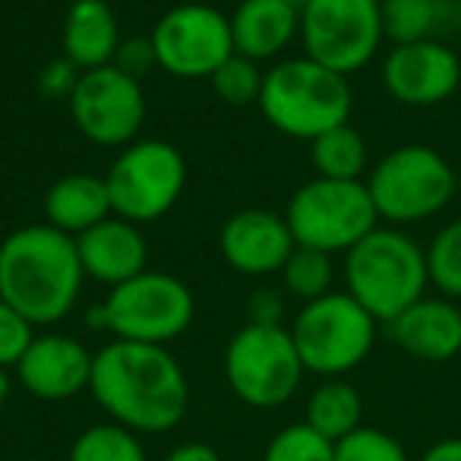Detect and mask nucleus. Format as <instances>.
<instances>
[{
	"instance_id": "1",
	"label": "nucleus",
	"mask_w": 461,
	"mask_h": 461,
	"mask_svg": "<svg viewBox=\"0 0 461 461\" xmlns=\"http://www.w3.org/2000/svg\"><path fill=\"white\" fill-rule=\"evenodd\" d=\"M104 414L133 433H167L186 414L190 383L167 348L114 339L95 354L89 383Z\"/></svg>"
},
{
	"instance_id": "2",
	"label": "nucleus",
	"mask_w": 461,
	"mask_h": 461,
	"mask_svg": "<svg viewBox=\"0 0 461 461\" xmlns=\"http://www.w3.org/2000/svg\"><path fill=\"white\" fill-rule=\"evenodd\" d=\"M86 272L77 238L51 224H26L0 244V301L32 326H54L73 313Z\"/></svg>"
},
{
	"instance_id": "3",
	"label": "nucleus",
	"mask_w": 461,
	"mask_h": 461,
	"mask_svg": "<svg viewBox=\"0 0 461 461\" xmlns=\"http://www.w3.org/2000/svg\"><path fill=\"white\" fill-rule=\"evenodd\" d=\"M354 92L348 77L316 64L313 58H285L263 77L259 111L285 136L310 140L348 123Z\"/></svg>"
},
{
	"instance_id": "4",
	"label": "nucleus",
	"mask_w": 461,
	"mask_h": 461,
	"mask_svg": "<svg viewBox=\"0 0 461 461\" xmlns=\"http://www.w3.org/2000/svg\"><path fill=\"white\" fill-rule=\"evenodd\" d=\"M345 285L373 320L389 326L427 291V253L398 228H373L345 253Z\"/></svg>"
},
{
	"instance_id": "5",
	"label": "nucleus",
	"mask_w": 461,
	"mask_h": 461,
	"mask_svg": "<svg viewBox=\"0 0 461 461\" xmlns=\"http://www.w3.org/2000/svg\"><path fill=\"white\" fill-rule=\"evenodd\" d=\"M196 316L193 291L167 272L146 269L108 291L102 307L89 310V326L121 341L161 345L180 339Z\"/></svg>"
},
{
	"instance_id": "6",
	"label": "nucleus",
	"mask_w": 461,
	"mask_h": 461,
	"mask_svg": "<svg viewBox=\"0 0 461 461\" xmlns=\"http://www.w3.org/2000/svg\"><path fill=\"white\" fill-rule=\"evenodd\" d=\"M297 247H313L322 253H348L354 244L379 228L376 205L364 180L313 177L297 186L285 209Z\"/></svg>"
},
{
	"instance_id": "7",
	"label": "nucleus",
	"mask_w": 461,
	"mask_h": 461,
	"mask_svg": "<svg viewBox=\"0 0 461 461\" xmlns=\"http://www.w3.org/2000/svg\"><path fill=\"white\" fill-rule=\"evenodd\" d=\"M291 339L303 370L339 379L370 357L376 320L348 291H329L303 303L291 326Z\"/></svg>"
},
{
	"instance_id": "8",
	"label": "nucleus",
	"mask_w": 461,
	"mask_h": 461,
	"mask_svg": "<svg viewBox=\"0 0 461 461\" xmlns=\"http://www.w3.org/2000/svg\"><path fill=\"white\" fill-rule=\"evenodd\" d=\"M301 354L285 326H253L234 332L224 351V376L230 392L250 408H282L303 379Z\"/></svg>"
},
{
	"instance_id": "9",
	"label": "nucleus",
	"mask_w": 461,
	"mask_h": 461,
	"mask_svg": "<svg viewBox=\"0 0 461 461\" xmlns=\"http://www.w3.org/2000/svg\"><path fill=\"white\" fill-rule=\"evenodd\" d=\"M114 215L133 224L165 218L186 186V161L167 140H136L121 149L104 174Z\"/></svg>"
},
{
	"instance_id": "10",
	"label": "nucleus",
	"mask_w": 461,
	"mask_h": 461,
	"mask_svg": "<svg viewBox=\"0 0 461 461\" xmlns=\"http://www.w3.org/2000/svg\"><path fill=\"white\" fill-rule=\"evenodd\" d=\"M364 184L376 215L392 224L433 218L455 196V171L429 146H402L389 152Z\"/></svg>"
},
{
	"instance_id": "11",
	"label": "nucleus",
	"mask_w": 461,
	"mask_h": 461,
	"mask_svg": "<svg viewBox=\"0 0 461 461\" xmlns=\"http://www.w3.org/2000/svg\"><path fill=\"white\" fill-rule=\"evenodd\" d=\"M383 39L379 0H310L301 10L303 54L341 77L364 70Z\"/></svg>"
},
{
	"instance_id": "12",
	"label": "nucleus",
	"mask_w": 461,
	"mask_h": 461,
	"mask_svg": "<svg viewBox=\"0 0 461 461\" xmlns=\"http://www.w3.org/2000/svg\"><path fill=\"white\" fill-rule=\"evenodd\" d=\"M158 70L177 79H209L234 54L230 16L209 4H180L158 16L152 29Z\"/></svg>"
},
{
	"instance_id": "13",
	"label": "nucleus",
	"mask_w": 461,
	"mask_h": 461,
	"mask_svg": "<svg viewBox=\"0 0 461 461\" xmlns=\"http://www.w3.org/2000/svg\"><path fill=\"white\" fill-rule=\"evenodd\" d=\"M67 104H70L77 130L95 146H130V142H136V133L146 123L142 83L117 70L114 64L86 70Z\"/></svg>"
},
{
	"instance_id": "14",
	"label": "nucleus",
	"mask_w": 461,
	"mask_h": 461,
	"mask_svg": "<svg viewBox=\"0 0 461 461\" xmlns=\"http://www.w3.org/2000/svg\"><path fill=\"white\" fill-rule=\"evenodd\" d=\"M383 86L398 104L433 108L461 86V60L436 39L395 45L383 64Z\"/></svg>"
},
{
	"instance_id": "15",
	"label": "nucleus",
	"mask_w": 461,
	"mask_h": 461,
	"mask_svg": "<svg viewBox=\"0 0 461 461\" xmlns=\"http://www.w3.org/2000/svg\"><path fill=\"white\" fill-rule=\"evenodd\" d=\"M92 364H95V354L83 341L60 332H48L32 339L29 351L16 364V376L32 398L67 402V398L89 389Z\"/></svg>"
},
{
	"instance_id": "16",
	"label": "nucleus",
	"mask_w": 461,
	"mask_h": 461,
	"mask_svg": "<svg viewBox=\"0 0 461 461\" xmlns=\"http://www.w3.org/2000/svg\"><path fill=\"white\" fill-rule=\"evenodd\" d=\"M297 240L285 215L269 209H244L224 221L218 234V250L224 263L240 276H272L282 272Z\"/></svg>"
},
{
	"instance_id": "17",
	"label": "nucleus",
	"mask_w": 461,
	"mask_h": 461,
	"mask_svg": "<svg viewBox=\"0 0 461 461\" xmlns=\"http://www.w3.org/2000/svg\"><path fill=\"white\" fill-rule=\"evenodd\" d=\"M77 253L86 278L108 285V288H117V285L130 282L149 269L146 234L140 224L121 215H111L98 221L95 228L83 230L77 238Z\"/></svg>"
},
{
	"instance_id": "18",
	"label": "nucleus",
	"mask_w": 461,
	"mask_h": 461,
	"mask_svg": "<svg viewBox=\"0 0 461 461\" xmlns=\"http://www.w3.org/2000/svg\"><path fill=\"white\" fill-rule=\"evenodd\" d=\"M389 332L404 354L427 364H442L461 351V310L452 301L420 297L389 322Z\"/></svg>"
},
{
	"instance_id": "19",
	"label": "nucleus",
	"mask_w": 461,
	"mask_h": 461,
	"mask_svg": "<svg viewBox=\"0 0 461 461\" xmlns=\"http://www.w3.org/2000/svg\"><path fill=\"white\" fill-rule=\"evenodd\" d=\"M294 39H301V10L288 0H240L230 14V41L240 58L276 60Z\"/></svg>"
},
{
	"instance_id": "20",
	"label": "nucleus",
	"mask_w": 461,
	"mask_h": 461,
	"mask_svg": "<svg viewBox=\"0 0 461 461\" xmlns=\"http://www.w3.org/2000/svg\"><path fill=\"white\" fill-rule=\"evenodd\" d=\"M121 41V26H117L111 4H104V0H73L67 7L60 48H64V58L77 64L83 73L114 64Z\"/></svg>"
},
{
	"instance_id": "21",
	"label": "nucleus",
	"mask_w": 461,
	"mask_h": 461,
	"mask_svg": "<svg viewBox=\"0 0 461 461\" xmlns=\"http://www.w3.org/2000/svg\"><path fill=\"white\" fill-rule=\"evenodd\" d=\"M111 215H114V209H111L108 184L92 171L64 174L45 193L48 224L70 234V238H79L83 230L95 228L98 221H104Z\"/></svg>"
},
{
	"instance_id": "22",
	"label": "nucleus",
	"mask_w": 461,
	"mask_h": 461,
	"mask_svg": "<svg viewBox=\"0 0 461 461\" xmlns=\"http://www.w3.org/2000/svg\"><path fill=\"white\" fill-rule=\"evenodd\" d=\"M364 402L360 392L345 379H326L320 389H313L307 402V427L326 436L329 442L345 439L357 427H364Z\"/></svg>"
},
{
	"instance_id": "23",
	"label": "nucleus",
	"mask_w": 461,
	"mask_h": 461,
	"mask_svg": "<svg viewBox=\"0 0 461 461\" xmlns=\"http://www.w3.org/2000/svg\"><path fill=\"white\" fill-rule=\"evenodd\" d=\"M310 158H313L316 177H332V180H360V174L366 171V140L351 127L326 130L322 136H316L310 142Z\"/></svg>"
},
{
	"instance_id": "24",
	"label": "nucleus",
	"mask_w": 461,
	"mask_h": 461,
	"mask_svg": "<svg viewBox=\"0 0 461 461\" xmlns=\"http://www.w3.org/2000/svg\"><path fill=\"white\" fill-rule=\"evenodd\" d=\"M383 35L395 45L429 41L446 20V0H379Z\"/></svg>"
},
{
	"instance_id": "25",
	"label": "nucleus",
	"mask_w": 461,
	"mask_h": 461,
	"mask_svg": "<svg viewBox=\"0 0 461 461\" xmlns=\"http://www.w3.org/2000/svg\"><path fill=\"white\" fill-rule=\"evenodd\" d=\"M70 461H146L140 436L121 423H95L70 446Z\"/></svg>"
},
{
	"instance_id": "26",
	"label": "nucleus",
	"mask_w": 461,
	"mask_h": 461,
	"mask_svg": "<svg viewBox=\"0 0 461 461\" xmlns=\"http://www.w3.org/2000/svg\"><path fill=\"white\" fill-rule=\"evenodd\" d=\"M282 282L288 294L301 297L303 303L332 291V257L313 247H294L288 263L282 266Z\"/></svg>"
},
{
	"instance_id": "27",
	"label": "nucleus",
	"mask_w": 461,
	"mask_h": 461,
	"mask_svg": "<svg viewBox=\"0 0 461 461\" xmlns=\"http://www.w3.org/2000/svg\"><path fill=\"white\" fill-rule=\"evenodd\" d=\"M263 77L257 60L230 54L221 67L209 77L212 92L230 108H247V104H259V92H263Z\"/></svg>"
},
{
	"instance_id": "28",
	"label": "nucleus",
	"mask_w": 461,
	"mask_h": 461,
	"mask_svg": "<svg viewBox=\"0 0 461 461\" xmlns=\"http://www.w3.org/2000/svg\"><path fill=\"white\" fill-rule=\"evenodd\" d=\"M423 253L429 285H436L442 297H461V221L446 224Z\"/></svg>"
},
{
	"instance_id": "29",
	"label": "nucleus",
	"mask_w": 461,
	"mask_h": 461,
	"mask_svg": "<svg viewBox=\"0 0 461 461\" xmlns=\"http://www.w3.org/2000/svg\"><path fill=\"white\" fill-rule=\"evenodd\" d=\"M263 461H335V442L310 429L307 423H291L269 439Z\"/></svg>"
},
{
	"instance_id": "30",
	"label": "nucleus",
	"mask_w": 461,
	"mask_h": 461,
	"mask_svg": "<svg viewBox=\"0 0 461 461\" xmlns=\"http://www.w3.org/2000/svg\"><path fill=\"white\" fill-rule=\"evenodd\" d=\"M335 461H411V455L385 429L357 427L345 439L335 442Z\"/></svg>"
},
{
	"instance_id": "31",
	"label": "nucleus",
	"mask_w": 461,
	"mask_h": 461,
	"mask_svg": "<svg viewBox=\"0 0 461 461\" xmlns=\"http://www.w3.org/2000/svg\"><path fill=\"white\" fill-rule=\"evenodd\" d=\"M35 339V326L14 310L7 301H0V366H16L23 360V354L29 351Z\"/></svg>"
},
{
	"instance_id": "32",
	"label": "nucleus",
	"mask_w": 461,
	"mask_h": 461,
	"mask_svg": "<svg viewBox=\"0 0 461 461\" xmlns=\"http://www.w3.org/2000/svg\"><path fill=\"white\" fill-rule=\"evenodd\" d=\"M79 77H83V70H79L77 64H70V60L60 54L58 60H51V64L41 67L39 73V95L41 98H51V102H70L73 89H77Z\"/></svg>"
},
{
	"instance_id": "33",
	"label": "nucleus",
	"mask_w": 461,
	"mask_h": 461,
	"mask_svg": "<svg viewBox=\"0 0 461 461\" xmlns=\"http://www.w3.org/2000/svg\"><path fill=\"white\" fill-rule=\"evenodd\" d=\"M114 67L127 73V77L142 79L149 70H152V67H158L152 39H149V35H146V39H140V35H133V39H123L121 48H117V54H114Z\"/></svg>"
},
{
	"instance_id": "34",
	"label": "nucleus",
	"mask_w": 461,
	"mask_h": 461,
	"mask_svg": "<svg viewBox=\"0 0 461 461\" xmlns=\"http://www.w3.org/2000/svg\"><path fill=\"white\" fill-rule=\"evenodd\" d=\"M285 301L276 288H257L247 297V322L253 326H282Z\"/></svg>"
},
{
	"instance_id": "35",
	"label": "nucleus",
	"mask_w": 461,
	"mask_h": 461,
	"mask_svg": "<svg viewBox=\"0 0 461 461\" xmlns=\"http://www.w3.org/2000/svg\"><path fill=\"white\" fill-rule=\"evenodd\" d=\"M165 461H221V458H218L215 448L205 446V442H184V446H177L174 452H167Z\"/></svg>"
},
{
	"instance_id": "36",
	"label": "nucleus",
	"mask_w": 461,
	"mask_h": 461,
	"mask_svg": "<svg viewBox=\"0 0 461 461\" xmlns=\"http://www.w3.org/2000/svg\"><path fill=\"white\" fill-rule=\"evenodd\" d=\"M420 461H461V436L439 439L420 455Z\"/></svg>"
},
{
	"instance_id": "37",
	"label": "nucleus",
	"mask_w": 461,
	"mask_h": 461,
	"mask_svg": "<svg viewBox=\"0 0 461 461\" xmlns=\"http://www.w3.org/2000/svg\"><path fill=\"white\" fill-rule=\"evenodd\" d=\"M7 398H10V376H7V370L0 366V408L7 404Z\"/></svg>"
},
{
	"instance_id": "38",
	"label": "nucleus",
	"mask_w": 461,
	"mask_h": 461,
	"mask_svg": "<svg viewBox=\"0 0 461 461\" xmlns=\"http://www.w3.org/2000/svg\"><path fill=\"white\" fill-rule=\"evenodd\" d=\"M288 4H291V7H297V10H303L310 4V0H288Z\"/></svg>"
},
{
	"instance_id": "39",
	"label": "nucleus",
	"mask_w": 461,
	"mask_h": 461,
	"mask_svg": "<svg viewBox=\"0 0 461 461\" xmlns=\"http://www.w3.org/2000/svg\"><path fill=\"white\" fill-rule=\"evenodd\" d=\"M455 16H458V23H461V0H455Z\"/></svg>"
}]
</instances>
